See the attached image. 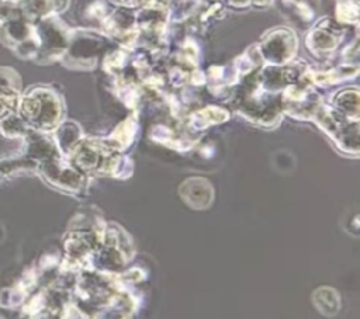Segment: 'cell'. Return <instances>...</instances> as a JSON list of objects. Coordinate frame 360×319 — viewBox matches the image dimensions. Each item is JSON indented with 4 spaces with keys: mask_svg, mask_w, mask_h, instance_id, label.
I'll return each instance as SVG.
<instances>
[{
    "mask_svg": "<svg viewBox=\"0 0 360 319\" xmlns=\"http://www.w3.org/2000/svg\"><path fill=\"white\" fill-rule=\"evenodd\" d=\"M17 114L30 128L49 132L59 124L62 117V103L59 96L51 87L32 86L21 93Z\"/></svg>",
    "mask_w": 360,
    "mask_h": 319,
    "instance_id": "1",
    "label": "cell"
},
{
    "mask_svg": "<svg viewBox=\"0 0 360 319\" xmlns=\"http://www.w3.org/2000/svg\"><path fill=\"white\" fill-rule=\"evenodd\" d=\"M0 42L21 59H34L39 48L35 24L21 15L0 22Z\"/></svg>",
    "mask_w": 360,
    "mask_h": 319,
    "instance_id": "2",
    "label": "cell"
},
{
    "mask_svg": "<svg viewBox=\"0 0 360 319\" xmlns=\"http://www.w3.org/2000/svg\"><path fill=\"white\" fill-rule=\"evenodd\" d=\"M39 48L34 58L38 63H49L65 55L69 44L66 27L55 17H48L35 22Z\"/></svg>",
    "mask_w": 360,
    "mask_h": 319,
    "instance_id": "3",
    "label": "cell"
},
{
    "mask_svg": "<svg viewBox=\"0 0 360 319\" xmlns=\"http://www.w3.org/2000/svg\"><path fill=\"white\" fill-rule=\"evenodd\" d=\"M46 132H41L30 128L22 136V155L37 164L39 162L58 157V150L52 139H49Z\"/></svg>",
    "mask_w": 360,
    "mask_h": 319,
    "instance_id": "4",
    "label": "cell"
},
{
    "mask_svg": "<svg viewBox=\"0 0 360 319\" xmlns=\"http://www.w3.org/2000/svg\"><path fill=\"white\" fill-rule=\"evenodd\" d=\"M20 15L30 22H38L39 20L56 15L62 13L69 0H15Z\"/></svg>",
    "mask_w": 360,
    "mask_h": 319,
    "instance_id": "5",
    "label": "cell"
},
{
    "mask_svg": "<svg viewBox=\"0 0 360 319\" xmlns=\"http://www.w3.org/2000/svg\"><path fill=\"white\" fill-rule=\"evenodd\" d=\"M37 167V163L31 159L25 157L22 153L20 156H7L0 157V181L10 178L18 171L22 170H31Z\"/></svg>",
    "mask_w": 360,
    "mask_h": 319,
    "instance_id": "6",
    "label": "cell"
},
{
    "mask_svg": "<svg viewBox=\"0 0 360 319\" xmlns=\"http://www.w3.org/2000/svg\"><path fill=\"white\" fill-rule=\"evenodd\" d=\"M28 129L30 126L24 122V119L17 112H13L0 119V132L6 138L22 139V136L27 134Z\"/></svg>",
    "mask_w": 360,
    "mask_h": 319,
    "instance_id": "7",
    "label": "cell"
},
{
    "mask_svg": "<svg viewBox=\"0 0 360 319\" xmlns=\"http://www.w3.org/2000/svg\"><path fill=\"white\" fill-rule=\"evenodd\" d=\"M21 90L13 87H0V119L17 112Z\"/></svg>",
    "mask_w": 360,
    "mask_h": 319,
    "instance_id": "8",
    "label": "cell"
},
{
    "mask_svg": "<svg viewBox=\"0 0 360 319\" xmlns=\"http://www.w3.org/2000/svg\"><path fill=\"white\" fill-rule=\"evenodd\" d=\"M0 87H13L21 90L20 74L8 66H0Z\"/></svg>",
    "mask_w": 360,
    "mask_h": 319,
    "instance_id": "9",
    "label": "cell"
},
{
    "mask_svg": "<svg viewBox=\"0 0 360 319\" xmlns=\"http://www.w3.org/2000/svg\"><path fill=\"white\" fill-rule=\"evenodd\" d=\"M20 17L15 0H0V22Z\"/></svg>",
    "mask_w": 360,
    "mask_h": 319,
    "instance_id": "10",
    "label": "cell"
}]
</instances>
